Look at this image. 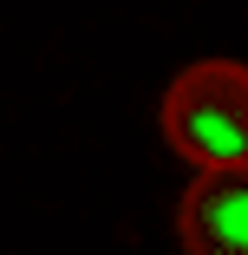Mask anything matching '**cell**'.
<instances>
[{"instance_id":"6da1fadb","label":"cell","mask_w":248,"mask_h":255,"mask_svg":"<svg viewBox=\"0 0 248 255\" xmlns=\"http://www.w3.org/2000/svg\"><path fill=\"white\" fill-rule=\"evenodd\" d=\"M164 137L196 170L248 164V66L203 59V66L176 72L164 92Z\"/></svg>"},{"instance_id":"7a4b0ae2","label":"cell","mask_w":248,"mask_h":255,"mask_svg":"<svg viewBox=\"0 0 248 255\" xmlns=\"http://www.w3.org/2000/svg\"><path fill=\"white\" fill-rule=\"evenodd\" d=\"M183 255H248V164L196 170L176 203Z\"/></svg>"}]
</instances>
